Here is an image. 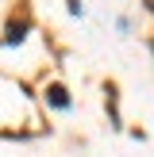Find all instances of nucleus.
<instances>
[{"mask_svg":"<svg viewBox=\"0 0 154 157\" xmlns=\"http://www.w3.org/2000/svg\"><path fill=\"white\" fill-rule=\"evenodd\" d=\"M150 54H154V42H150Z\"/></svg>","mask_w":154,"mask_h":157,"instance_id":"nucleus-4","label":"nucleus"},{"mask_svg":"<svg viewBox=\"0 0 154 157\" xmlns=\"http://www.w3.org/2000/svg\"><path fill=\"white\" fill-rule=\"evenodd\" d=\"M8 42H23V23H12V31H8Z\"/></svg>","mask_w":154,"mask_h":157,"instance_id":"nucleus-2","label":"nucleus"},{"mask_svg":"<svg viewBox=\"0 0 154 157\" xmlns=\"http://www.w3.org/2000/svg\"><path fill=\"white\" fill-rule=\"evenodd\" d=\"M146 8H150V12H154V0H146Z\"/></svg>","mask_w":154,"mask_h":157,"instance_id":"nucleus-3","label":"nucleus"},{"mask_svg":"<svg viewBox=\"0 0 154 157\" xmlns=\"http://www.w3.org/2000/svg\"><path fill=\"white\" fill-rule=\"evenodd\" d=\"M46 100H50L54 107H66V104H69V96H66V88H62V84H50V88H46Z\"/></svg>","mask_w":154,"mask_h":157,"instance_id":"nucleus-1","label":"nucleus"}]
</instances>
